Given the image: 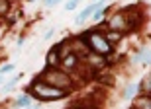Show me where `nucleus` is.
Masks as SVG:
<instances>
[{"label":"nucleus","instance_id":"obj_1","mask_svg":"<svg viewBox=\"0 0 151 109\" xmlns=\"http://www.w3.org/2000/svg\"><path fill=\"white\" fill-rule=\"evenodd\" d=\"M28 93L34 96L35 99H41V101H53V99L67 98L69 90H63V88H55V86H51V84H45L43 80L39 82V78H37V80H34L32 84H29Z\"/></svg>","mask_w":151,"mask_h":109},{"label":"nucleus","instance_id":"obj_2","mask_svg":"<svg viewBox=\"0 0 151 109\" xmlns=\"http://www.w3.org/2000/svg\"><path fill=\"white\" fill-rule=\"evenodd\" d=\"M81 41H83L86 47H88L90 53H96V54H102V57H108L112 54V43L106 39L104 33H98V31H84L81 35Z\"/></svg>","mask_w":151,"mask_h":109},{"label":"nucleus","instance_id":"obj_3","mask_svg":"<svg viewBox=\"0 0 151 109\" xmlns=\"http://www.w3.org/2000/svg\"><path fill=\"white\" fill-rule=\"evenodd\" d=\"M39 80H45V84H51L55 88H63V90H69L71 88V78L65 74V72H59V70H49L45 66L43 74L39 76Z\"/></svg>","mask_w":151,"mask_h":109},{"label":"nucleus","instance_id":"obj_4","mask_svg":"<svg viewBox=\"0 0 151 109\" xmlns=\"http://www.w3.org/2000/svg\"><path fill=\"white\" fill-rule=\"evenodd\" d=\"M108 25H110V29H112V31H118V33H120V31H129V29H132V27H129L128 14H126V12L116 14V16L110 20V23H108Z\"/></svg>","mask_w":151,"mask_h":109},{"label":"nucleus","instance_id":"obj_5","mask_svg":"<svg viewBox=\"0 0 151 109\" xmlns=\"http://www.w3.org/2000/svg\"><path fill=\"white\" fill-rule=\"evenodd\" d=\"M63 45H65V43H57V45H53V47H51V51L47 53V68H51V66H57V64H59L61 57H57V54L61 53Z\"/></svg>","mask_w":151,"mask_h":109},{"label":"nucleus","instance_id":"obj_6","mask_svg":"<svg viewBox=\"0 0 151 109\" xmlns=\"http://www.w3.org/2000/svg\"><path fill=\"white\" fill-rule=\"evenodd\" d=\"M100 6H104V0H100V2H96V4H92V6H88V8H84L81 14H78V18H77V23H83V22H86L88 18H92L94 16V12L100 8Z\"/></svg>","mask_w":151,"mask_h":109},{"label":"nucleus","instance_id":"obj_7","mask_svg":"<svg viewBox=\"0 0 151 109\" xmlns=\"http://www.w3.org/2000/svg\"><path fill=\"white\" fill-rule=\"evenodd\" d=\"M135 62H147V60H151V49H143L139 51V53L134 57Z\"/></svg>","mask_w":151,"mask_h":109},{"label":"nucleus","instance_id":"obj_8","mask_svg":"<svg viewBox=\"0 0 151 109\" xmlns=\"http://www.w3.org/2000/svg\"><path fill=\"white\" fill-rule=\"evenodd\" d=\"M135 109H151V98H139L135 99Z\"/></svg>","mask_w":151,"mask_h":109},{"label":"nucleus","instance_id":"obj_9","mask_svg":"<svg viewBox=\"0 0 151 109\" xmlns=\"http://www.w3.org/2000/svg\"><path fill=\"white\" fill-rule=\"evenodd\" d=\"M16 105H18V107H28V105H29V93L20 96V98L16 99Z\"/></svg>","mask_w":151,"mask_h":109},{"label":"nucleus","instance_id":"obj_10","mask_svg":"<svg viewBox=\"0 0 151 109\" xmlns=\"http://www.w3.org/2000/svg\"><path fill=\"white\" fill-rule=\"evenodd\" d=\"M137 88H139V84H129V88L124 92V98H132V96L137 92Z\"/></svg>","mask_w":151,"mask_h":109},{"label":"nucleus","instance_id":"obj_11","mask_svg":"<svg viewBox=\"0 0 151 109\" xmlns=\"http://www.w3.org/2000/svg\"><path fill=\"white\" fill-rule=\"evenodd\" d=\"M8 8H10V2H8V0H0V16H2V14H6V12H8Z\"/></svg>","mask_w":151,"mask_h":109},{"label":"nucleus","instance_id":"obj_12","mask_svg":"<svg viewBox=\"0 0 151 109\" xmlns=\"http://www.w3.org/2000/svg\"><path fill=\"white\" fill-rule=\"evenodd\" d=\"M141 86H143V88L147 90V92L151 93V74H147V76H145V80L141 82Z\"/></svg>","mask_w":151,"mask_h":109},{"label":"nucleus","instance_id":"obj_13","mask_svg":"<svg viewBox=\"0 0 151 109\" xmlns=\"http://www.w3.org/2000/svg\"><path fill=\"white\" fill-rule=\"evenodd\" d=\"M77 4H78V0H69L67 4H65V10H75V8H77Z\"/></svg>","mask_w":151,"mask_h":109},{"label":"nucleus","instance_id":"obj_14","mask_svg":"<svg viewBox=\"0 0 151 109\" xmlns=\"http://www.w3.org/2000/svg\"><path fill=\"white\" fill-rule=\"evenodd\" d=\"M104 12H106V8H104V6H100V8L94 12V16H92V18H94V20H100V18L104 16Z\"/></svg>","mask_w":151,"mask_h":109},{"label":"nucleus","instance_id":"obj_15","mask_svg":"<svg viewBox=\"0 0 151 109\" xmlns=\"http://www.w3.org/2000/svg\"><path fill=\"white\" fill-rule=\"evenodd\" d=\"M16 82H18V76H16V78H12L10 82H6V86L2 88V90H4V92H8V90H12V88H14V84H16Z\"/></svg>","mask_w":151,"mask_h":109},{"label":"nucleus","instance_id":"obj_16","mask_svg":"<svg viewBox=\"0 0 151 109\" xmlns=\"http://www.w3.org/2000/svg\"><path fill=\"white\" fill-rule=\"evenodd\" d=\"M14 70V64H4L2 68H0V74H8V72Z\"/></svg>","mask_w":151,"mask_h":109},{"label":"nucleus","instance_id":"obj_17","mask_svg":"<svg viewBox=\"0 0 151 109\" xmlns=\"http://www.w3.org/2000/svg\"><path fill=\"white\" fill-rule=\"evenodd\" d=\"M57 2H61V0H43V6H45V8H49V6L57 4Z\"/></svg>","mask_w":151,"mask_h":109},{"label":"nucleus","instance_id":"obj_18","mask_svg":"<svg viewBox=\"0 0 151 109\" xmlns=\"http://www.w3.org/2000/svg\"><path fill=\"white\" fill-rule=\"evenodd\" d=\"M2 80H4V78H2V74H0V84H2Z\"/></svg>","mask_w":151,"mask_h":109}]
</instances>
